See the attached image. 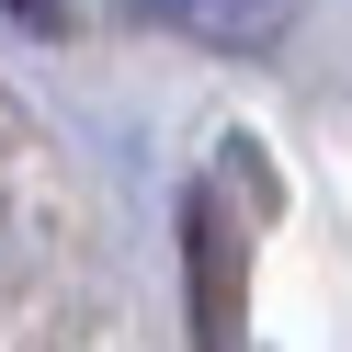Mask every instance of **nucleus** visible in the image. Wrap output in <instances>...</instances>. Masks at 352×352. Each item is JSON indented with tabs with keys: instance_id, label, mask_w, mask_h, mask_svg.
I'll return each instance as SVG.
<instances>
[{
	"instance_id": "obj_2",
	"label": "nucleus",
	"mask_w": 352,
	"mask_h": 352,
	"mask_svg": "<svg viewBox=\"0 0 352 352\" xmlns=\"http://www.w3.org/2000/svg\"><path fill=\"white\" fill-rule=\"evenodd\" d=\"M148 12L182 23V34H205V46H261L284 23V0H148Z\"/></svg>"
},
{
	"instance_id": "obj_1",
	"label": "nucleus",
	"mask_w": 352,
	"mask_h": 352,
	"mask_svg": "<svg viewBox=\"0 0 352 352\" xmlns=\"http://www.w3.org/2000/svg\"><path fill=\"white\" fill-rule=\"evenodd\" d=\"M228 307H239L228 216H216V205H193V329H205V352H228Z\"/></svg>"
}]
</instances>
